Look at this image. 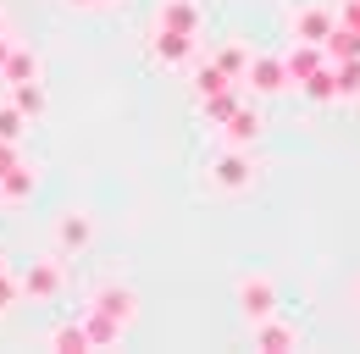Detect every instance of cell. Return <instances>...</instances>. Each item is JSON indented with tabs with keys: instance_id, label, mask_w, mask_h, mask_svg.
Listing matches in <instances>:
<instances>
[{
	"instance_id": "6da1fadb",
	"label": "cell",
	"mask_w": 360,
	"mask_h": 354,
	"mask_svg": "<svg viewBox=\"0 0 360 354\" xmlns=\"http://www.w3.org/2000/svg\"><path fill=\"white\" fill-rule=\"evenodd\" d=\"M238 305H244L250 321L277 315V288H271V277H244V282H238Z\"/></svg>"
},
{
	"instance_id": "7a4b0ae2",
	"label": "cell",
	"mask_w": 360,
	"mask_h": 354,
	"mask_svg": "<svg viewBox=\"0 0 360 354\" xmlns=\"http://www.w3.org/2000/svg\"><path fill=\"white\" fill-rule=\"evenodd\" d=\"M333 28H338V11L333 6H300L294 11V39H305V44H321Z\"/></svg>"
},
{
	"instance_id": "3957f363",
	"label": "cell",
	"mask_w": 360,
	"mask_h": 354,
	"mask_svg": "<svg viewBox=\"0 0 360 354\" xmlns=\"http://www.w3.org/2000/svg\"><path fill=\"white\" fill-rule=\"evenodd\" d=\"M211 183H217V188H227V194H233V188H250V183H255V161L233 150V155H222V161L211 166Z\"/></svg>"
},
{
	"instance_id": "277c9868",
	"label": "cell",
	"mask_w": 360,
	"mask_h": 354,
	"mask_svg": "<svg viewBox=\"0 0 360 354\" xmlns=\"http://www.w3.org/2000/svg\"><path fill=\"white\" fill-rule=\"evenodd\" d=\"M316 67H327V50H321V44H305V39H294V50L283 55V72H288V84L311 78Z\"/></svg>"
},
{
	"instance_id": "5b68a950",
	"label": "cell",
	"mask_w": 360,
	"mask_h": 354,
	"mask_svg": "<svg viewBox=\"0 0 360 354\" xmlns=\"http://www.w3.org/2000/svg\"><path fill=\"white\" fill-rule=\"evenodd\" d=\"M244 72H250V84L261 88V94H283V88H288V72H283V55H255V61H250Z\"/></svg>"
},
{
	"instance_id": "8992f818",
	"label": "cell",
	"mask_w": 360,
	"mask_h": 354,
	"mask_svg": "<svg viewBox=\"0 0 360 354\" xmlns=\"http://www.w3.org/2000/svg\"><path fill=\"white\" fill-rule=\"evenodd\" d=\"M255 343L271 354H283V349H300V332L294 327H283L277 315H266V321H255Z\"/></svg>"
},
{
	"instance_id": "52a82bcc",
	"label": "cell",
	"mask_w": 360,
	"mask_h": 354,
	"mask_svg": "<svg viewBox=\"0 0 360 354\" xmlns=\"http://www.w3.org/2000/svg\"><path fill=\"white\" fill-rule=\"evenodd\" d=\"M227 138H233V144H255V138H261V111L238 105V111L227 117Z\"/></svg>"
},
{
	"instance_id": "ba28073f",
	"label": "cell",
	"mask_w": 360,
	"mask_h": 354,
	"mask_svg": "<svg viewBox=\"0 0 360 354\" xmlns=\"http://www.w3.org/2000/svg\"><path fill=\"white\" fill-rule=\"evenodd\" d=\"M161 22H167L172 34H194V28H200V11H194V0H167V6H161Z\"/></svg>"
},
{
	"instance_id": "9c48e42d",
	"label": "cell",
	"mask_w": 360,
	"mask_h": 354,
	"mask_svg": "<svg viewBox=\"0 0 360 354\" xmlns=\"http://www.w3.org/2000/svg\"><path fill=\"white\" fill-rule=\"evenodd\" d=\"M327 67H333L338 100H360V55H349V61H327Z\"/></svg>"
},
{
	"instance_id": "30bf717a",
	"label": "cell",
	"mask_w": 360,
	"mask_h": 354,
	"mask_svg": "<svg viewBox=\"0 0 360 354\" xmlns=\"http://www.w3.org/2000/svg\"><path fill=\"white\" fill-rule=\"evenodd\" d=\"M321 50H327V61H349V55H360V34L355 28H333L321 39Z\"/></svg>"
},
{
	"instance_id": "8fae6325",
	"label": "cell",
	"mask_w": 360,
	"mask_h": 354,
	"mask_svg": "<svg viewBox=\"0 0 360 354\" xmlns=\"http://www.w3.org/2000/svg\"><path fill=\"white\" fill-rule=\"evenodd\" d=\"M300 88H305V100H316V105L338 100V84H333V67H316L311 78H300Z\"/></svg>"
},
{
	"instance_id": "7c38bea8",
	"label": "cell",
	"mask_w": 360,
	"mask_h": 354,
	"mask_svg": "<svg viewBox=\"0 0 360 354\" xmlns=\"http://www.w3.org/2000/svg\"><path fill=\"white\" fill-rule=\"evenodd\" d=\"M94 305H100V315H111V321H128V315H134V294H128V288H105Z\"/></svg>"
},
{
	"instance_id": "4fadbf2b",
	"label": "cell",
	"mask_w": 360,
	"mask_h": 354,
	"mask_svg": "<svg viewBox=\"0 0 360 354\" xmlns=\"http://www.w3.org/2000/svg\"><path fill=\"white\" fill-rule=\"evenodd\" d=\"M56 288H61V271H56V266H34V271H28V294H34V299H50Z\"/></svg>"
},
{
	"instance_id": "5bb4252c",
	"label": "cell",
	"mask_w": 360,
	"mask_h": 354,
	"mask_svg": "<svg viewBox=\"0 0 360 354\" xmlns=\"http://www.w3.org/2000/svg\"><path fill=\"white\" fill-rule=\"evenodd\" d=\"M11 105H17L22 117H28V111L39 117V111H45V94H39V84H17V94H11Z\"/></svg>"
},
{
	"instance_id": "9a60e30c",
	"label": "cell",
	"mask_w": 360,
	"mask_h": 354,
	"mask_svg": "<svg viewBox=\"0 0 360 354\" xmlns=\"http://www.w3.org/2000/svg\"><path fill=\"white\" fill-rule=\"evenodd\" d=\"M244 67H250V55H244L238 44H227L222 55H217V72H222V78H244Z\"/></svg>"
},
{
	"instance_id": "2e32d148",
	"label": "cell",
	"mask_w": 360,
	"mask_h": 354,
	"mask_svg": "<svg viewBox=\"0 0 360 354\" xmlns=\"http://www.w3.org/2000/svg\"><path fill=\"white\" fill-rule=\"evenodd\" d=\"M6 72H11L17 84H34V72H39V61H34L28 50H17V55H6Z\"/></svg>"
},
{
	"instance_id": "e0dca14e",
	"label": "cell",
	"mask_w": 360,
	"mask_h": 354,
	"mask_svg": "<svg viewBox=\"0 0 360 354\" xmlns=\"http://www.w3.org/2000/svg\"><path fill=\"white\" fill-rule=\"evenodd\" d=\"M61 244H67V249H84V244H89V221L67 216V221H61Z\"/></svg>"
},
{
	"instance_id": "ac0fdd59",
	"label": "cell",
	"mask_w": 360,
	"mask_h": 354,
	"mask_svg": "<svg viewBox=\"0 0 360 354\" xmlns=\"http://www.w3.org/2000/svg\"><path fill=\"white\" fill-rule=\"evenodd\" d=\"M22 133V111L17 105H0V138H17Z\"/></svg>"
},
{
	"instance_id": "d6986e66",
	"label": "cell",
	"mask_w": 360,
	"mask_h": 354,
	"mask_svg": "<svg viewBox=\"0 0 360 354\" xmlns=\"http://www.w3.org/2000/svg\"><path fill=\"white\" fill-rule=\"evenodd\" d=\"M50 343H56V349H84L89 338H84V327H61V332H56Z\"/></svg>"
},
{
	"instance_id": "ffe728a7",
	"label": "cell",
	"mask_w": 360,
	"mask_h": 354,
	"mask_svg": "<svg viewBox=\"0 0 360 354\" xmlns=\"http://www.w3.org/2000/svg\"><path fill=\"white\" fill-rule=\"evenodd\" d=\"M11 294H17V288H11L6 277H0V310H11Z\"/></svg>"
},
{
	"instance_id": "44dd1931",
	"label": "cell",
	"mask_w": 360,
	"mask_h": 354,
	"mask_svg": "<svg viewBox=\"0 0 360 354\" xmlns=\"http://www.w3.org/2000/svg\"><path fill=\"white\" fill-rule=\"evenodd\" d=\"M355 305H360V282H355Z\"/></svg>"
}]
</instances>
